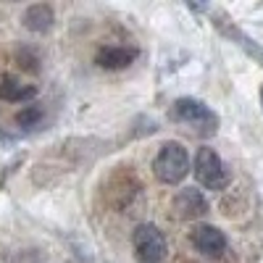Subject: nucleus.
<instances>
[{
	"label": "nucleus",
	"mask_w": 263,
	"mask_h": 263,
	"mask_svg": "<svg viewBox=\"0 0 263 263\" xmlns=\"http://www.w3.org/2000/svg\"><path fill=\"white\" fill-rule=\"evenodd\" d=\"M132 245H135V255L142 263H161L168 253L166 237L156 224H140L132 232Z\"/></svg>",
	"instance_id": "obj_4"
},
{
	"label": "nucleus",
	"mask_w": 263,
	"mask_h": 263,
	"mask_svg": "<svg viewBox=\"0 0 263 263\" xmlns=\"http://www.w3.org/2000/svg\"><path fill=\"white\" fill-rule=\"evenodd\" d=\"M42 108L40 105H27V108H21V111L16 114V124L21 126V129H32V126H37L40 121H42Z\"/></svg>",
	"instance_id": "obj_11"
},
{
	"label": "nucleus",
	"mask_w": 263,
	"mask_h": 263,
	"mask_svg": "<svg viewBox=\"0 0 263 263\" xmlns=\"http://www.w3.org/2000/svg\"><path fill=\"white\" fill-rule=\"evenodd\" d=\"M195 179L200 182L205 190H227L229 184V171L224 168V161L221 156L213 150V147H200L197 150V156H195Z\"/></svg>",
	"instance_id": "obj_3"
},
{
	"label": "nucleus",
	"mask_w": 263,
	"mask_h": 263,
	"mask_svg": "<svg viewBox=\"0 0 263 263\" xmlns=\"http://www.w3.org/2000/svg\"><path fill=\"white\" fill-rule=\"evenodd\" d=\"M171 208H174V213H177L182 221H195V218H200V216L208 213V200H205V195L200 190L184 187V190H179L177 195H174Z\"/></svg>",
	"instance_id": "obj_6"
},
{
	"label": "nucleus",
	"mask_w": 263,
	"mask_h": 263,
	"mask_svg": "<svg viewBox=\"0 0 263 263\" xmlns=\"http://www.w3.org/2000/svg\"><path fill=\"white\" fill-rule=\"evenodd\" d=\"M37 95V87L34 84H24L13 77H3L0 79V100L6 103H27Z\"/></svg>",
	"instance_id": "obj_9"
},
{
	"label": "nucleus",
	"mask_w": 263,
	"mask_h": 263,
	"mask_svg": "<svg viewBox=\"0 0 263 263\" xmlns=\"http://www.w3.org/2000/svg\"><path fill=\"white\" fill-rule=\"evenodd\" d=\"M21 24H24L29 32H34V34H45V32H50L53 24H55V13H53V8H50L48 3H34V6H29V8L24 11V16H21Z\"/></svg>",
	"instance_id": "obj_8"
},
{
	"label": "nucleus",
	"mask_w": 263,
	"mask_h": 263,
	"mask_svg": "<svg viewBox=\"0 0 263 263\" xmlns=\"http://www.w3.org/2000/svg\"><path fill=\"white\" fill-rule=\"evenodd\" d=\"M168 119L177 124H187L197 137H213L218 132V114L211 111V105L195 98H179L168 108Z\"/></svg>",
	"instance_id": "obj_1"
},
{
	"label": "nucleus",
	"mask_w": 263,
	"mask_h": 263,
	"mask_svg": "<svg viewBox=\"0 0 263 263\" xmlns=\"http://www.w3.org/2000/svg\"><path fill=\"white\" fill-rule=\"evenodd\" d=\"M213 27H218V29H221L227 37H232L234 42H239V45H242L250 55H258V48L253 45V40H250L248 34H242L239 29H234L232 24H227V18H224V16H213Z\"/></svg>",
	"instance_id": "obj_10"
},
{
	"label": "nucleus",
	"mask_w": 263,
	"mask_h": 263,
	"mask_svg": "<svg viewBox=\"0 0 263 263\" xmlns=\"http://www.w3.org/2000/svg\"><path fill=\"white\" fill-rule=\"evenodd\" d=\"M190 3V8H195V11H203L205 8V0H187Z\"/></svg>",
	"instance_id": "obj_12"
},
{
	"label": "nucleus",
	"mask_w": 263,
	"mask_h": 263,
	"mask_svg": "<svg viewBox=\"0 0 263 263\" xmlns=\"http://www.w3.org/2000/svg\"><path fill=\"white\" fill-rule=\"evenodd\" d=\"M137 58V50L135 48H121V45H105L98 50L95 55V63L105 71H119V69H126L132 66Z\"/></svg>",
	"instance_id": "obj_7"
},
{
	"label": "nucleus",
	"mask_w": 263,
	"mask_h": 263,
	"mask_svg": "<svg viewBox=\"0 0 263 263\" xmlns=\"http://www.w3.org/2000/svg\"><path fill=\"white\" fill-rule=\"evenodd\" d=\"M260 105H263V90H260Z\"/></svg>",
	"instance_id": "obj_13"
},
{
	"label": "nucleus",
	"mask_w": 263,
	"mask_h": 263,
	"mask_svg": "<svg viewBox=\"0 0 263 263\" xmlns=\"http://www.w3.org/2000/svg\"><path fill=\"white\" fill-rule=\"evenodd\" d=\"M153 174L163 184H179L190 174V156L182 142H163L156 161H153Z\"/></svg>",
	"instance_id": "obj_2"
},
{
	"label": "nucleus",
	"mask_w": 263,
	"mask_h": 263,
	"mask_svg": "<svg viewBox=\"0 0 263 263\" xmlns=\"http://www.w3.org/2000/svg\"><path fill=\"white\" fill-rule=\"evenodd\" d=\"M6 3H18V0H6Z\"/></svg>",
	"instance_id": "obj_14"
},
{
	"label": "nucleus",
	"mask_w": 263,
	"mask_h": 263,
	"mask_svg": "<svg viewBox=\"0 0 263 263\" xmlns=\"http://www.w3.org/2000/svg\"><path fill=\"white\" fill-rule=\"evenodd\" d=\"M190 242L197 253H203L205 258H221L224 250H227V234L218 229V227H211V224H200L190 232Z\"/></svg>",
	"instance_id": "obj_5"
}]
</instances>
